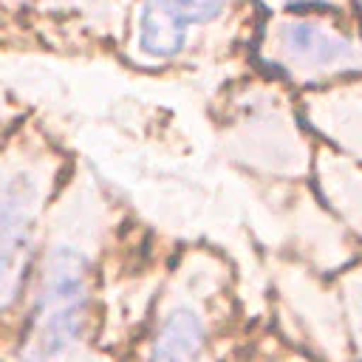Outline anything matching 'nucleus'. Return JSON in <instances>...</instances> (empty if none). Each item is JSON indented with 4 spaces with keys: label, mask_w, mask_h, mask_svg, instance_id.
Masks as SVG:
<instances>
[{
    "label": "nucleus",
    "mask_w": 362,
    "mask_h": 362,
    "mask_svg": "<svg viewBox=\"0 0 362 362\" xmlns=\"http://www.w3.org/2000/svg\"><path fill=\"white\" fill-rule=\"evenodd\" d=\"M90 305V266L74 246H54L45 257L31 311V351L37 359L65 356L85 334Z\"/></svg>",
    "instance_id": "obj_1"
},
{
    "label": "nucleus",
    "mask_w": 362,
    "mask_h": 362,
    "mask_svg": "<svg viewBox=\"0 0 362 362\" xmlns=\"http://www.w3.org/2000/svg\"><path fill=\"white\" fill-rule=\"evenodd\" d=\"M40 215V187L17 173L0 184V311H6L25 283Z\"/></svg>",
    "instance_id": "obj_2"
},
{
    "label": "nucleus",
    "mask_w": 362,
    "mask_h": 362,
    "mask_svg": "<svg viewBox=\"0 0 362 362\" xmlns=\"http://www.w3.org/2000/svg\"><path fill=\"white\" fill-rule=\"evenodd\" d=\"M277 48L288 68L311 71V74L356 68L362 59L359 48L348 37H342L328 23L308 17L286 20L277 31Z\"/></svg>",
    "instance_id": "obj_3"
},
{
    "label": "nucleus",
    "mask_w": 362,
    "mask_h": 362,
    "mask_svg": "<svg viewBox=\"0 0 362 362\" xmlns=\"http://www.w3.org/2000/svg\"><path fill=\"white\" fill-rule=\"evenodd\" d=\"M226 0H144L139 14V45L153 59L175 57L192 25L209 23Z\"/></svg>",
    "instance_id": "obj_4"
},
{
    "label": "nucleus",
    "mask_w": 362,
    "mask_h": 362,
    "mask_svg": "<svg viewBox=\"0 0 362 362\" xmlns=\"http://www.w3.org/2000/svg\"><path fill=\"white\" fill-rule=\"evenodd\" d=\"M204 351V325L192 308H173L156 337L147 362H198Z\"/></svg>",
    "instance_id": "obj_5"
},
{
    "label": "nucleus",
    "mask_w": 362,
    "mask_h": 362,
    "mask_svg": "<svg viewBox=\"0 0 362 362\" xmlns=\"http://www.w3.org/2000/svg\"><path fill=\"white\" fill-rule=\"evenodd\" d=\"M354 334H356V345H359V351H362V297H356L354 300Z\"/></svg>",
    "instance_id": "obj_6"
}]
</instances>
